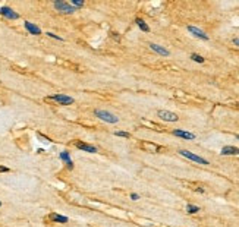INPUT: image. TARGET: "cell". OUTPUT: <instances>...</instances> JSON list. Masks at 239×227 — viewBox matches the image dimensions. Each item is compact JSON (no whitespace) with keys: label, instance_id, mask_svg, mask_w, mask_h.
<instances>
[{"label":"cell","instance_id":"6da1fadb","mask_svg":"<svg viewBox=\"0 0 239 227\" xmlns=\"http://www.w3.org/2000/svg\"><path fill=\"white\" fill-rule=\"evenodd\" d=\"M94 114H95L100 120L107 122V123H117V122H119V119H117L114 114L109 113V111H106V110H100V108H97V110H94Z\"/></svg>","mask_w":239,"mask_h":227},{"label":"cell","instance_id":"7a4b0ae2","mask_svg":"<svg viewBox=\"0 0 239 227\" xmlns=\"http://www.w3.org/2000/svg\"><path fill=\"white\" fill-rule=\"evenodd\" d=\"M179 154L182 155V157H185V158H188V160L195 161V163H198V164H203V166H208V164H210V163H208V160H205V158H203V157H200V155H197V154H194V152H191V151L181 150V151H179Z\"/></svg>","mask_w":239,"mask_h":227},{"label":"cell","instance_id":"3957f363","mask_svg":"<svg viewBox=\"0 0 239 227\" xmlns=\"http://www.w3.org/2000/svg\"><path fill=\"white\" fill-rule=\"evenodd\" d=\"M53 5H54V7H56L57 11L62 12V13H73L75 12V7L72 5L66 3L65 0H56Z\"/></svg>","mask_w":239,"mask_h":227},{"label":"cell","instance_id":"277c9868","mask_svg":"<svg viewBox=\"0 0 239 227\" xmlns=\"http://www.w3.org/2000/svg\"><path fill=\"white\" fill-rule=\"evenodd\" d=\"M157 116H159L161 120H164V122H177V120H179L177 114L172 113L169 110H159V111H157Z\"/></svg>","mask_w":239,"mask_h":227},{"label":"cell","instance_id":"5b68a950","mask_svg":"<svg viewBox=\"0 0 239 227\" xmlns=\"http://www.w3.org/2000/svg\"><path fill=\"white\" fill-rule=\"evenodd\" d=\"M188 31L191 32L194 37H197V38H201V40H204V41H208L210 40V37L205 34V32L203 31V30H200V28H197V26H192V25H188Z\"/></svg>","mask_w":239,"mask_h":227},{"label":"cell","instance_id":"8992f818","mask_svg":"<svg viewBox=\"0 0 239 227\" xmlns=\"http://www.w3.org/2000/svg\"><path fill=\"white\" fill-rule=\"evenodd\" d=\"M48 100H53V101H56V103H60V104H72V103H73V98H72V97H68V95H62V94L52 95V97H48Z\"/></svg>","mask_w":239,"mask_h":227},{"label":"cell","instance_id":"52a82bcc","mask_svg":"<svg viewBox=\"0 0 239 227\" xmlns=\"http://www.w3.org/2000/svg\"><path fill=\"white\" fill-rule=\"evenodd\" d=\"M148 47H150L151 50L154 53H157V54H160V56H170V52L167 50V48H164V47H161V46H159V44H154V43H150L148 44Z\"/></svg>","mask_w":239,"mask_h":227},{"label":"cell","instance_id":"ba28073f","mask_svg":"<svg viewBox=\"0 0 239 227\" xmlns=\"http://www.w3.org/2000/svg\"><path fill=\"white\" fill-rule=\"evenodd\" d=\"M0 13L3 16H6L7 19H18L19 18V15L16 13V12H13L11 9V7H7V6H3V7H0Z\"/></svg>","mask_w":239,"mask_h":227},{"label":"cell","instance_id":"9c48e42d","mask_svg":"<svg viewBox=\"0 0 239 227\" xmlns=\"http://www.w3.org/2000/svg\"><path fill=\"white\" fill-rule=\"evenodd\" d=\"M172 134L175 136H179V138H183V139H195V135L191 134V132H186V130L182 129H175Z\"/></svg>","mask_w":239,"mask_h":227},{"label":"cell","instance_id":"30bf717a","mask_svg":"<svg viewBox=\"0 0 239 227\" xmlns=\"http://www.w3.org/2000/svg\"><path fill=\"white\" fill-rule=\"evenodd\" d=\"M239 154V148L233 147V145H226L222 148V155H238Z\"/></svg>","mask_w":239,"mask_h":227},{"label":"cell","instance_id":"8fae6325","mask_svg":"<svg viewBox=\"0 0 239 227\" xmlns=\"http://www.w3.org/2000/svg\"><path fill=\"white\" fill-rule=\"evenodd\" d=\"M75 147L76 148H79V150H84V151H88V152H91V154H95L97 152V148L95 147H93V145H88V144H84V142H75Z\"/></svg>","mask_w":239,"mask_h":227},{"label":"cell","instance_id":"7c38bea8","mask_svg":"<svg viewBox=\"0 0 239 227\" xmlns=\"http://www.w3.org/2000/svg\"><path fill=\"white\" fill-rule=\"evenodd\" d=\"M25 28H26V31L31 32L32 35H40V34H41V30H40L38 26L31 24V22H28V21L25 22Z\"/></svg>","mask_w":239,"mask_h":227},{"label":"cell","instance_id":"4fadbf2b","mask_svg":"<svg viewBox=\"0 0 239 227\" xmlns=\"http://www.w3.org/2000/svg\"><path fill=\"white\" fill-rule=\"evenodd\" d=\"M50 218H52L54 223H62V224H65V223H68V217L65 216H60V214H56V212H53V214H50Z\"/></svg>","mask_w":239,"mask_h":227},{"label":"cell","instance_id":"5bb4252c","mask_svg":"<svg viewBox=\"0 0 239 227\" xmlns=\"http://www.w3.org/2000/svg\"><path fill=\"white\" fill-rule=\"evenodd\" d=\"M60 158H62L63 161H66V164H68L69 169H73V163H72V160H71V155H69V152H66V151L60 152Z\"/></svg>","mask_w":239,"mask_h":227},{"label":"cell","instance_id":"9a60e30c","mask_svg":"<svg viewBox=\"0 0 239 227\" xmlns=\"http://www.w3.org/2000/svg\"><path fill=\"white\" fill-rule=\"evenodd\" d=\"M135 22H136V25L140 26V28H141V30H142L144 32H148V31H150V26L147 25V24H145L144 21H142V19H140V18H136V21H135Z\"/></svg>","mask_w":239,"mask_h":227},{"label":"cell","instance_id":"2e32d148","mask_svg":"<svg viewBox=\"0 0 239 227\" xmlns=\"http://www.w3.org/2000/svg\"><path fill=\"white\" fill-rule=\"evenodd\" d=\"M186 211L189 212V214H195V212L200 211V207L194 205V204H188V205H186Z\"/></svg>","mask_w":239,"mask_h":227},{"label":"cell","instance_id":"e0dca14e","mask_svg":"<svg viewBox=\"0 0 239 227\" xmlns=\"http://www.w3.org/2000/svg\"><path fill=\"white\" fill-rule=\"evenodd\" d=\"M191 59H192L194 62H197V63H204V62H205V59H204L203 56L195 54V53H192V54H191Z\"/></svg>","mask_w":239,"mask_h":227},{"label":"cell","instance_id":"ac0fdd59","mask_svg":"<svg viewBox=\"0 0 239 227\" xmlns=\"http://www.w3.org/2000/svg\"><path fill=\"white\" fill-rule=\"evenodd\" d=\"M114 135L116 136H122V138H129L131 136L128 132H123V130H117V132H114Z\"/></svg>","mask_w":239,"mask_h":227},{"label":"cell","instance_id":"d6986e66","mask_svg":"<svg viewBox=\"0 0 239 227\" xmlns=\"http://www.w3.org/2000/svg\"><path fill=\"white\" fill-rule=\"evenodd\" d=\"M71 5H72L73 7H75V6H76V7H82L84 2H82V0H72V2H71Z\"/></svg>","mask_w":239,"mask_h":227},{"label":"cell","instance_id":"ffe728a7","mask_svg":"<svg viewBox=\"0 0 239 227\" xmlns=\"http://www.w3.org/2000/svg\"><path fill=\"white\" fill-rule=\"evenodd\" d=\"M47 35L50 37V38H56V40H59V41H63V38H62V37L56 35V34H53V32H47Z\"/></svg>","mask_w":239,"mask_h":227},{"label":"cell","instance_id":"44dd1931","mask_svg":"<svg viewBox=\"0 0 239 227\" xmlns=\"http://www.w3.org/2000/svg\"><path fill=\"white\" fill-rule=\"evenodd\" d=\"M131 199H132V201H136V199H140V195H138V193H131Z\"/></svg>","mask_w":239,"mask_h":227},{"label":"cell","instance_id":"7402d4cb","mask_svg":"<svg viewBox=\"0 0 239 227\" xmlns=\"http://www.w3.org/2000/svg\"><path fill=\"white\" fill-rule=\"evenodd\" d=\"M9 171V169L7 167H5V166H0V173H7Z\"/></svg>","mask_w":239,"mask_h":227},{"label":"cell","instance_id":"603a6c76","mask_svg":"<svg viewBox=\"0 0 239 227\" xmlns=\"http://www.w3.org/2000/svg\"><path fill=\"white\" fill-rule=\"evenodd\" d=\"M232 43H233L235 46H238V47H239V38H233V40H232Z\"/></svg>","mask_w":239,"mask_h":227},{"label":"cell","instance_id":"cb8c5ba5","mask_svg":"<svg viewBox=\"0 0 239 227\" xmlns=\"http://www.w3.org/2000/svg\"><path fill=\"white\" fill-rule=\"evenodd\" d=\"M236 139H238V141H239V135H236Z\"/></svg>","mask_w":239,"mask_h":227},{"label":"cell","instance_id":"d4e9b609","mask_svg":"<svg viewBox=\"0 0 239 227\" xmlns=\"http://www.w3.org/2000/svg\"><path fill=\"white\" fill-rule=\"evenodd\" d=\"M0 207H2V202H0Z\"/></svg>","mask_w":239,"mask_h":227}]
</instances>
